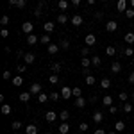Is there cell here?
Wrapping results in <instances>:
<instances>
[{
    "label": "cell",
    "instance_id": "cell-18",
    "mask_svg": "<svg viewBox=\"0 0 134 134\" xmlns=\"http://www.w3.org/2000/svg\"><path fill=\"white\" fill-rule=\"evenodd\" d=\"M86 102H88V100H86L84 97H77V98H75V107H84Z\"/></svg>",
    "mask_w": 134,
    "mask_h": 134
},
{
    "label": "cell",
    "instance_id": "cell-54",
    "mask_svg": "<svg viewBox=\"0 0 134 134\" xmlns=\"http://www.w3.org/2000/svg\"><path fill=\"white\" fill-rule=\"evenodd\" d=\"M129 82L134 84V72H131V75H129Z\"/></svg>",
    "mask_w": 134,
    "mask_h": 134
},
{
    "label": "cell",
    "instance_id": "cell-6",
    "mask_svg": "<svg viewBox=\"0 0 134 134\" xmlns=\"http://www.w3.org/2000/svg\"><path fill=\"white\" fill-rule=\"evenodd\" d=\"M84 41H86V47H93V45L97 43V36H95V34H88V36L84 38Z\"/></svg>",
    "mask_w": 134,
    "mask_h": 134
},
{
    "label": "cell",
    "instance_id": "cell-34",
    "mask_svg": "<svg viewBox=\"0 0 134 134\" xmlns=\"http://www.w3.org/2000/svg\"><path fill=\"white\" fill-rule=\"evenodd\" d=\"M40 43H43V45H50V36H48V34H43L41 38H40Z\"/></svg>",
    "mask_w": 134,
    "mask_h": 134
},
{
    "label": "cell",
    "instance_id": "cell-30",
    "mask_svg": "<svg viewBox=\"0 0 134 134\" xmlns=\"http://www.w3.org/2000/svg\"><path fill=\"white\" fill-rule=\"evenodd\" d=\"M57 7L61 11H66L68 9V0H59V2H57Z\"/></svg>",
    "mask_w": 134,
    "mask_h": 134
},
{
    "label": "cell",
    "instance_id": "cell-27",
    "mask_svg": "<svg viewBox=\"0 0 134 134\" xmlns=\"http://www.w3.org/2000/svg\"><path fill=\"white\" fill-rule=\"evenodd\" d=\"M100 88H104V90H109V88H111V81H109L107 77H105V79H102V81H100Z\"/></svg>",
    "mask_w": 134,
    "mask_h": 134
},
{
    "label": "cell",
    "instance_id": "cell-4",
    "mask_svg": "<svg viewBox=\"0 0 134 134\" xmlns=\"http://www.w3.org/2000/svg\"><path fill=\"white\" fill-rule=\"evenodd\" d=\"M32 29H34V25H32L31 21H23V23H21V31L25 32L27 36H29V34H32Z\"/></svg>",
    "mask_w": 134,
    "mask_h": 134
},
{
    "label": "cell",
    "instance_id": "cell-21",
    "mask_svg": "<svg viewBox=\"0 0 134 134\" xmlns=\"http://www.w3.org/2000/svg\"><path fill=\"white\" fill-rule=\"evenodd\" d=\"M38 40H40V38H38L36 34H29V36H27V43H29V45H36Z\"/></svg>",
    "mask_w": 134,
    "mask_h": 134
},
{
    "label": "cell",
    "instance_id": "cell-33",
    "mask_svg": "<svg viewBox=\"0 0 134 134\" xmlns=\"http://www.w3.org/2000/svg\"><path fill=\"white\" fill-rule=\"evenodd\" d=\"M122 111H124V113H131V111H132V104L124 102V105H122Z\"/></svg>",
    "mask_w": 134,
    "mask_h": 134
},
{
    "label": "cell",
    "instance_id": "cell-16",
    "mask_svg": "<svg viewBox=\"0 0 134 134\" xmlns=\"http://www.w3.org/2000/svg\"><path fill=\"white\" fill-rule=\"evenodd\" d=\"M54 27H55V25H54V21H47V23L43 25V29H45V32H47V34L54 32Z\"/></svg>",
    "mask_w": 134,
    "mask_h": 134
},
{
    "label": "cell",
    "instance_id": "cell-42",
    "mask_svg": "<svg viewBox=\"0 0 134 134\" xmlns=\"http://www.w3.org/2000/svg\"><path fill=\"white\" fill-rule=\"evenodd\" d=\"M124 55H127V57H132V55H134V50L131 48V47H127V48L124 50Z\"/></svg>",
    "mask_w": 134,
    "mask_h": 134
},
{
    "label": "cell",
    "instance_id": "cell-38",
    "mask_svg": "<svg viewBox=\"0 0 134 134\" xmlns=\"http://www.w3.org/2000/svg\"><path fill=\"white\" fill-rule=\"evenodd\" d=\"M125 16H127L129 20H132V18H134V7H127V11H125Z\"/></svg>",
    "mask_w": 134,
    "mask_h": 134
},
{
    "label": "cell",
    "instance_id": "cell-22",
    "mask_svg": "<svg viewBox=\"0 0 134 134\" xmlns=\"http://www.w3.org/2000/svg\"><path fill=\"white\" fill-rule=\"evenodd\" d=\"M21 84H23V77H21V75L13 77V86H16V88H18V86H21Z\"/></svg>",
    "mask_w": 134,
    "mask_h": 134
},
{
    "label": "cell",
    "instance_id": "cell-57",
    "mask_svg": "<svg viewBox=\"0 0 134 134\" xmlns=\"http://www.w3.org/2000/svg\"><path fill=\"white\" fill-rule=\"evenodd\" d=\"M9 5H18V0H9Z\"/></svg>",
    "mask_w": 134,
    "mask_h": 134
},
{
    "label": "cell",
    "instance_id": "cell-41",
    "mask_svg": "<svg viewBox=\"0 0 134 134\" xmlns=\"http://www.w3.org/2000/svg\"><path fill=\"white\" fill-rule=\"evenodd\" d=\"M59 47L66 50V48H70V41H68V40H61V41H59Z\"/></svg>",
    "mask_w": 134,
    "mask_h": 134
},
{
    "label": "cell",
    "instance_id": "cell-62",
    "mask_svg": "<svg viewBox=\"0 0 134 134\" xmlns=\"http://www.w3.org/2000/svg\"><path fill=\"white\" fill-rule=\"evenodd\" d=\"M14 134H21V132H18V131H16V132H14Z\"/></svg>",
    "mask_w": 134,
    "mask_h": 134
},
{
    "label": "cell",
    "instance_id": "cell-1",
    "mask_svg": "<svg viewBox=\"0 0 134 134\" xmlns=\"http://www.w3.org/2000/svg\"><path fill=\"white\" fill-rule=\"evenodd\" d=\"M59 93H61V98H66V100H68L70 97H73V90H72V88H68V86H63Z\"/></svg>",
    "mask_w": 134,
    "mask_h": 134
},
{
    "label": "cell",
    "instance_id": "cell-53",
    "mask_svg": "<svg viewBox=\"0 0 134 134\" xmlns=\"http://www.w3.org/2000/svg\"><path fill=\"white\" fill-rule=\"evenodd\" d=\"M4 79H5V81H9V79H11V72H9V70L4 72Z\"/></svg>",
    "mask_w": 134,
    "mask_h": 134
},
{
    "label": "cell",
    "instance_id": "cell-25",
    "mask_svg": "<svg viewBox=\"0 0 134 134\" xmlns=\"http://www.w3.org/2000/svg\"><path fill=\"white\" fill-rule=\"evenodd\" d=\"M124 129H125V124L122 122V120H118V122L114 124V131H116V132H122Z\"/></svg>",
    "mask_w": 134,
    "mask_h": 134
},
{
    "label": "cell",
    "instance_id": "cell-31",
    "mask_svg": "<svg viewBox=\"0 0 134 134\" xmlns=\"http://www.w3.org/2000/svg\"><path fill=\"white\" fill-rule=\"evenodd\" d=\"M21 127H23V124H21V122H18V120H16V122H13V124H11V129H13V131H14V132H16V131H20Z\"/></svg>",
    "mask_w": 134,
    "mask_h": 134
},
{
    "label": "cell",
    "instance_id": "cell-36",
    "mask_svg": "<svg viewBox=\"0 0 134 134\" xmlns=\"http://www.w3.org/2000/svg\"><path fill=\"white\" fill-rule=\"evenodd\" d=\"M48 82H50V84H57V82H59V77H57V73H52L50 77H48Z\"/></svg>",
    "mask_w": 134,
    "mask_h": 134
},
{
    "label": "cell",
    "instance_id": "cell-56",
    "mask_svg": "<svg viewBox=\"0 0 134 134\" xmlns=\"http://www.w3.org/2000/svg\"><path fill=\"white\" fill-rule=\"evenodd\" d=\"M70 4H72V5H79V4H81V0H70Z\"/></svg>",
    "mask_w": 134,
    "mask_h": 134
},
{
    "label": "cell",
    "instance_id": "cell-20",
    "mask_svg": "<svg viewBox=\"0 0 134 134\" xmlns=\"http://www.w3.org/2000/svg\"><path fill=\"white\" fill-rule=\"evenodd\" d=\"M47 100H50V97H48L47 93H43V91H41L40 95H38V102H40V104H45Z\"/></svg>",
    "mask_w": 134,
    "mask_h": 134
},
{
    "label": "cell",
    "instance_id": "cell-40",
    "mask_svg": "<svg viewBox=\"0 0 134 134\" xmlns=\"http://www.w3.org/2000/svg\"><path fill=\"white\" fill-rule=\"evenodd\" d=\"M52 72L54 73H57V72H61V64H59V63H52Z\"/></svg>",
    "mask_w": 134,
    "mask_h": 134
},
{
    "label": "cell",
    "instance_id": "cell-45",
    "mask_svg": "<svg viewBox=\"0 0 134 134\" xmlns=\"http://www.w3.org/2000/svg\"><path fill=\"white\" fill-rule=\"evenodd\" d=\"M73 90V97L77 98V97H82V93H81V88H72Z\"/></svg>",
    "mask_w": 134,
    "mask_h": 134
},
{
    "label": "cell",
    "instance_id": "cell-47",
    "mask_svg": "<svg viewBox=\"0 0 134 134\" xmlns=\"http://www.w3.org/2000/svg\"><path fill=\"white\" fill-rule=\"evenodd\" d=\"M88 127H90V125H88V124H84V122H82V124L79 125V131H81V132H86V131H88Z\"/></svg>",
    "mask_w": 134,
    "mask_h": 134
},
{
    "label": "cell",
    "instance_id": "cell-7",
    "mask_svg": "<svg viewBox=\"0 0 134 134\" xmlns=\"http://www.w3.org/2000/svg\"><path fill=\"white\" fill-rule=\"evenodd\" d=\"M116 29H118V23H116L114 20H109L107 23H105V31L107 32H114Z\"/></svg>",
    "mask_w": 134,
    "mask_h": 134
},
{
    "label": "cell",
    "instance_id": "cell-37",
    "mask_svg": "<svg viewBox=\"0 0 134 134\" xmlns=\"http://www.w3.org/2000/svg\"><path fill=\"white\" fill-rule=\"evenodd\" d=\"M91 64H95V66H100V64H102V59H100L98 55H93V57H91Z\"/></svg>",
    "mask_w": 134,
    "mask_h": 134
},
{
    "label": "cell",
    "instance_id": "cell-13",
    "mask_svg": "<svg viewBox=\"0 0 134 134\" xmlns=\"http://www.w3.org/2000/svg\"><path fill=\"white\" fill-rule=\"evenodd\" d=\"M102 104L105 105V107H111V105H113V97H111V95H105V97H102Z\"/></svg>",
    "mask_w": 134,
    "mask_h": 134
},
{
    "label": "cell",
    "instance_id": "cell-9",
    "mask_svg": "<svg viewBox=\"0 0 134 134\" xmlns=\"http://www.w3.org/2000/svg\"><path fill=\"white\" fill-rule=\"evenodd\" d=\"M116 9L120 11V13H125L127 11V0H118L116 2Z\"/></svg>",
    "mask_w": 134,
    "mask_h": 134
},
{
    "label": "cell",
    "instance_id": "cell-55",
    "mask_svg": "<svg viewBox=\"0 0 134 134\" xmlns=\"http://www.w3.org/2000/svg\"><path fill=\"white\" fill-rule=\"evenodd\" d=\"M93 134H105V131H104V129H97Z\"/></svg>",
    "mask_w": 134,
    "mask_h": 134
},
{
    "label": "cell",
    "instance_id": "cell-63",
    "mask_svg": "<svg viewBox=\"0 0 134 134\" xmlns=\"http://www.w3.org/2000/svg\"><path fill=\"white\" fill-rule=\"evenodd\" d=\"M45 134H52V132H45Z\"/></svg>",
    "mask_w": 134,
    "mask_h": 134
},
{
    "label": "cell",
    "instance_id": "cell-61",
    "mask_svg": "<svg viewBox=\"0 0 134 134\" xmlns=\"http://www.w3.org/2000/svg\"><path fill=\"white\" fill-rule=\"evenodd\" d=\"M131 98H132V102H134V93H132V95H131Z\"/></svg>",
    "mask_w": 134,
    "mask_h": 134
},
{
    "label": "cell",
    "instance_id": "cell-12",
    "mask_svg": "<svg viewBox=\"0 0 134 134\" xmlns=\"http://www.w3.org/2000/svg\"><path fill=\"white\" fill-rule=\"evenodd\" d=\"M102 120H104L102 111H95V113H93V122H95V124H102Z\"/></svg>",
    "mask_w": 134,
    "mask_h": 134
},
{
    "label": "cell",
    "instance_id": "cell-32",
    "mask_svg": "<svg viewBox=\"0 0 134 134\" xmlns=\"http://www.w3.org/2000/svg\"><path fill=\"white\" fill-rule=\"evenodd\" d=\"M105 54H107V55H109V57H114V55H116V48H114V47H111V45H109V47H107V48H105Z\"/></svg>",
    "mask_w": 134,
    "mask_h": 134
},
{
    "label": "cell",
    "instance_id": "cell-26",
    "mask_svg": "<svg viewBox=\"0 0 134 134\" xmlns=\"http://www.w3.org/2000/svg\"><path fill=\"white\" fill-rule=\"evenodd\" d=\"M84 82L88 84V86H93V84L97 82V79H95L93 75H86V77H84Z\"/></svg>",
    "mask_w": 134,
    "mask_h": 134
},
{
    "label": "cell",
    "instance_id": "cell-28",
    "mask_svg": "<svg viewBox=\"0 0 134 134\" xmlns=\"http://www.w3.org/2000/svg\"><path fill=\"white\" fill-rule=\"evenodd\" d=\"M59 118H61L63 122H68V120H70V113H68L66 109H63L61 113H59Z\"/></svg>",
    "mask_w": 134,
    "mask_h": 134
},
{
    "label": "cell",
    "instance_id": "cell-15",
    "mask_svg": "<svg viewBox=\"0 0 134 134\" xmlns=\"http://www.w3.org/2000/svg\"><path fill=\"white\" fill-rule=\"evenodd\" d=\"M31 97H32L31 91H25V93H20V97H18V98H20V102H29V98H31Z\"/></svg>",
    "mask_w": 134,
    "mask_h": 134
},
{
    "label": "cell",
    "instance_id": "cell-11",
    "mask_svg": "<svg viewBox=\"0 0 134 134\" xmlns=\"http://www.w3.org/2000/svg\"><path fill=\"white\" fill-rule=\"evenodd\" d=\"M57 131H59V134H68L70 132V125H68V122H63Z\"/></svg>",
    "mask_w": 134,
    "mask_h": 134
},
{
    "label": "cell",
    "instance_id": "cell-58",
    "mask_svg": "<svg viewBox=\"0 0 134 134\" xmlns=\"http://www.w3.org/2000/svg\"><path fill=\"white\" fill-rule=\"evenodd\" d=\"M86 2H88V4H90V5H93V4H95V2H97V0H86Z\"/></svg>",
    "mask_w": 134,
    "mask_h": 134
},
{
    "label": "cell",
    "instance_id": "cell-50",
    "mask_svg": "<svg viewBox=\"0 0 134 134\" xmlns=\"http://www.w3.org/2000/svg\"><path fill=\"white\" fill-rule=\"evenodd\" d=\"M16 70H18V73H25V70H27V68H25V66H23V64H18V66H16Z\"/></svg>",
    "mask_w": 134,
    "mask_h": 134
},
{
    "label": "cell",
    "instance_id": "cell-59",
    "mask_svg": "<svg viewBox=\"0 0 134 134\" xmlns=\"http://www.w3.org/2000/svg\"><path fill=\"white\" fill-rule=\"evenodd\" d=\"M131 7H134V0H131Z\"/></svg>",
    "mask_w": 134,
    "mask_h": 134
},
{
    "label": "cell",
    "instance_id": "cell-14",
    "mask_svg": "<svg viewBox=\"0 0 134 134\" xmlns=\"http://www.w3.org/2000/svg\"><path fill=\"white\" fill-rule=\"evenodd\" d=\"M25 134H38V127L36 125H25Z\"/></svg>",
    "mask_w": 134,
    "mask_h": 134
},
{
    "label": "cell",
    "instance_id": "cell-44",
    "mask_svg": "<svg viewBox=\"0 0 134 134\" xmlns=\"http://www.w3.org/2000/svg\"><path fill=\"white\" fill-rule=\"evenodd\" d=\"M7 23H9V16H2V18H0V25H4V27H5Z\"/></svg>",
    "mask_w": 134,
    "mask_h": 134
},
{
    "label": "cell",
    "instance_id": "cell-17",
    "mask_svg": "<svg viewBox=\"0 0 134 134\" xmlns=\"http://www.w3.org/2000/svg\"><path fill=\"white\" fill-rule=\"evenodd\" d=\"M111 72H113V73H120V72H122V64H120L118 61H114L113 64H111Z\"/></svg>",
    "mask_w": 134,
    "mask_h": 134
},
{
    "label": "cell",
    "instance_id": "cell-3",
    "mask_svg": "<svg viewBox=\"0 0 134 134\" xmlns=\"http://www.w3.org/2000/svg\"><path fill=\"white\" fill-rule=\"evenodd\" d=\"M29 91H31L32 95H36V97H38V95L43 91V88H41V84H40V82H32V84H31V90H29Z\"/></svg>",
    "mask_w": 134,
    "mask_h": 134
},
{
    "label": "cell",
    "instance_id": "cell-43",
    "mask_svg": "<svg viewBox=\"0 0 134 134\" xmlns=\"http://www.w3.org/2000/svg\"><path fill=\"white\" fill-rule=\"evenodd\" d=\"M81 54H82V57H88V55H90V47H84V48H81Z\"/></svg>",
    "mask_w": 134,
    "mask_h": 134
},
{
    "label": "cell",
    "instance_id": "cell-29",
    "mask_svg": "<svg viewBox=\"0 0 134 134\" xmlns=\"http://www.w3.org/2000/svg\"><path fill=\"white\" fill-rule=\"evenodd\" d=\"M57 23H61V25H64V23H68V16H66L64 13H61V14L57 16Z\"/></svg>",
    "mask_w": 134,
    "mask_h": 134
},
{
    "label": "cell",
    "instance_id": "cell-24",
    "mask_svg": "<svg viewBox=\"0 0 134 134\" xmlns=\"http://www.w3.org/2000/svg\"><path fill=\"white\" fill-rule=\"evenodd\" d=\"M34 16H36V18H41V16H43V2L34 9Z\"/></svg>",
    "mask_w": 134,
    "mask_h": 134
},
{
    "label": "cell",
    "instance_id": "cell-39",
    "mask_svg": "<svg viewBox=\"0 0 134 134\" xmlns=\"http://www.w3.org/2000/svg\"><path fill=\"white\" fill-rule=\"evenodd\" d=\"M81 64H82V68H90V64H91V59H88V57H82V59H81Z\"/></svg>",
    "mask_w": 134,
    "mask_h": 134
},
{
    "label": "cell",
    "instance_id": "cell-52",
    "mask_svg": "<svg viewBox=\"0 0 134 134\" xmlns=\"http://www.w3.org/2000/svg\"><path fill=\"white\" fill-rule=\"evenodd\" d=\"M109 113H111V114H116V113H118V107H116V105H111V107H109Z\"/></svg>",
    "mask_w": 134,
    "mask_h": 134
},
{
    "label": "cell",
    "instance_id": "cell-23",
    "mask_svg": "<svg viewBox=\"0 0 134 134\" xmlns=\"http://www.w3.org/2000/svg\"><path fill=\"white\" fill-rule=\"evenodd\" d=\"M124 40H125V43H127V45H132V43H134V32H127Z\"/></svg>",
    "mask_w": 134,
    "mask_h": 134
},
{
    "label": "cell",
    "instance_id": "cell-5",
    "mask_svg": "<svg viewBox=\"0 0 134 134\" xmlns=\"http://www.w3.org/2000/svg\"><path fill=\"white\" fill-rule=\"evenodd\" d=\"M23 61H25V64H32V63L36 61V55L31 54V52H25L23 54Z\"/></svg>",
    "mask_w": 134,
    "mask_h": 134
},
{
    "label": "cell",
    "instance_id": "cell-2",
    "mask_svg": "<svg viewBox=\"0 0 134 134\" xmlns=\"http://www.w3.org/2000/svg\"><path fill=\"white\" fill-rule=\"evenodd\" d=\"M57 116H59V114L55 113V111H47V113H45V120H47L48 124H54V122L57 120Z\"/></svg>",
    "mask_w": 134,
    "mask_h": 134
},
{
    "label": "cell",
    "instance_id": "cell-49",
    "mask_svg": "<svg viewBox=\"0 0 134 134\" xmlns=\"http://www.w3.org/2000/svg\"><path fill=\"white\" fill-rule=\"evenodd\" d=\"M25 5H27V0H18V5H16V7H18V9H23Z\"/></svg>",
    "mask_w": 134,
    "mask_h": 134
},
{
    "label": "cell",
    "instance_id": "cell-10",
    "mask_svg": "<svg viewBox=\"0 0 134 134\" xmlns=\"http://www.w3.org/2000/svg\"><path fill=\"white\" fill-rule=\"evenodd\" d=\"M59 48H61V47H59V45H55V43L47 45V52H48V54H57V52H59Z\"/></svg>",
    "mask_w": 134,
    "mask_h": 134
},
{
    "label": "cell",
    "instance_id": "cell-35",
    "mask_svg": "<svg viewBox=\"0 0 134 134\" xmlns=\"http://www.w3.org/2000/svg\"><path fill=\"white\" fill-rule=\"evenodd\" d=\"M48 97H50V100H52V102H57V100L61 98V93H55V91H52L50 95H48Z\"/></svg>",
    "mask_w": 134,
    "mask_h": 134
},
{
    "label": "cell",
    "instance_id": "cell-48",
    "mask_svg": "<svg viewBox=\"0 0 134 134\" xmlns=\"http://www.w3.org/2000/svg\"><path fill=\"white\" fill-rule=\"evenodd\" d=\"M118 98H120L122 102H127V98H129V95H127V93H120V95H118Z\"/></svg>",
    "mask_w": 134,
    "mask_h": 134
},
{
    "label": "cell",
    "instance_id": "cell-46",
    "mask_svg": "<svg viewBox=\"0 0 134 134\" xmlns=\"http://www.w3.org/2000/svg\"><path fill=\"white\" fill-rule=\"evenodd\" d=\"M102 16H104V13H102V11H97V13L93 14V18H95V20H102Z\"/></svg>",
    "mask_w": 134,
    "mask_h": 134
},
{
    "label": "cell",
    "instance_id": "cell-60",
    "mask_svg": "<svg viewBox=\"0 0 134 134\" xmlns=\"http://www.w3.org/2000/svg\"><path fill=\"white\" fill-rule=\"evenodd\" d=\"M109 134H116V131H109Z\"/></svg>",
    "mask_w": 134,
    "mask_h": 134
},
{
    "label": "cell",
    "instance_id": "cell-51",
    "mask_svg": "<svg viewBox=\"0 0 134 134\" xmlns=\"http://www.w3.org/2000/svg\"><path fill=\"white\" fill-rule=\"evenodd\" d=\"M0 36H2V38H7V36H9V31H7V29L4 27V29L0 31Z\"/></svg>",
    "mask_w": 134,
    "mask_h": 134
},
{
    "label": "cell",
    "instance_id": "cell-19",
    "mask_svg": "<svg viewBox=\"0 0 134 134\" xmlns=\"http://www.w3.org/2000/svg\"><path fill=\"white\" fill-rule=\"evenodd\" d=\"M0 111H2V114H5V116H7V114H11V111H13V109H11V105H9V104H2Z\"/></svg>",
    "mask_w": 134,
    "mask_h": 134
},
{
    "label": "cell",
    "instance_id": "cell-8",
    "mask_svg": "<svg viewBox=\"0 0 134 134\" xmlns=\"http://www.w3.org/2000/svg\"><path fill=\"white\" fill-rule=\"evenodd\" d=\"M70 21H72V25H75V27H81L82 25V16L81 14H73Z\"/></svg>",
    "mask_w": 134,
    "mask_h": 134
}]
</instances>
